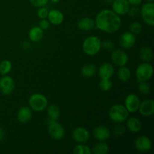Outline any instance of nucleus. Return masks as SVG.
I'll return each instance as SVG.
<instances>
[{"label": "nucleus", "mask_w": 154, "mask_h": 154, "mask_svg": "<svg viewBox=\"0 0 154 154\" xmlns=\"http://www.w3.org/2000/svg\"><path fill=\"white\" fill-rule=\"evenodd\" d=\"M95 26L100 31L111 34L118 31L121 26V19L114 11L103 9L96 15Z\"/></svg>", "instance_id": "1"}, {"label": "nucleus", "mask_w": 154, "mask_h": 154, "mask_svg": "<svg viewBox=\"0 0 154 154\" xmlns=\"http://www.w3.org/2000/svg\"><path fill=\"white\" fill-rule=\"evenodd\" d=\"M82 48L84 52L88 56H95L102 48V42L97 36L91 35L86 38L83 42Z\"/></svg>", "instance_id": "2"}, {"label": "nucleus", "mask_w": 154, "mask_h": 154, "mask_svg": "<svg viewBox=\"0 0 154 154\" xmlns=\"http://www.w3.org/2000/svg\"><path fill=\"white\" fill-rule=\"evenodd\" d=\"M129 111H127L124 105H114L111 107L108 111L109 118L113 122L117 123H123L129 117Z\"/></svg>", "instance_id": "3"}, {"label": "nucleus", "mask_w": 154, "mask_h": 154, "mask_svg": "<svg viewBox=\"0 0 154 154\" xmlns=\"http://www.w3.org/2000/svg\"><path fill=\"white\" fill-rule=\"evenodd\" d=\"M29 105L34 111L41 112L45 111L48 107V99L42 93H34L29 99Z\"/></svg>", "instance_id": "4"}, {"label": "nucleus", "mask_w": 154, "mask_h": 154, "mask_svg": "<svg viewBox=\"0 0 154 154\" xmlns=\"http://www.w3.org/2000/svg\"><path fill=\"white\" fill-rule=\"evenodd\" d=\"M48 132L51 138L54 140H61L64 138L65 129L57 120L49 119L48 120Z\"/></svg>", "instance_id": "5"}, {"label": "nucleus", "mask_w": 154, "mask_h": 154, "mask_svg": "<svg viewBox=\"0 0 154 154\" xmlns=\"http://www.w3.org/2000/svg\"><path fill=\"white\" fill-rule=\"evenodd\" d=\"M135 73L138 82L148 81L153 75V66L149 64V63H141L137 67Z\"/></svg>", "instance_id": "6"}, {"label": "nucleus", "mask_w": 154, "mask_h": 154, "mask_svg": "<svg viewBox=\"0 0 154 154\" xmlns=\"http://www.w3.org/2000/svg\"><path fill=\"white\" fill-rule=\"evenodd\" d=\"M141 17L147 25L153 26L154 25V4L147 2L144 4L140 10Z\"/></svg>", "instance_id": "7"}, {"label": "nucleus", "mask_w": 154, "mask_h": 154, "mask_svg": "<svg viewBox=\"0 0 154 154\" xmlns=\"http://www.w3.org/2000/svg\"><path fill=\"white\" fill-rule=\"evenodd\" d=\"M15 89V82L13 78L8 75H3L0 78V90L5 96L11 94Z\"/></svg>", "instance_id": "8"}, {"label": "nucleus", "mask_w": 154, "mask_h": 154, "mask_svg": "<svg viewBox=\"0 0 154 154\" xmlns=\"http://www.w3.org/2000/svg\"><path fill=\"white\" fill-rule=\"evenodd\" d=\"M111 59L112 63L117 66H124L129 62L127 54L122 50H115L111 53Z\"/></svg>", "instance_id": "9"}, {"label": "nucleus", "mask_w": 154, "mask_h": 154, "mask_svg": "<svg viewBox=\"0 0 154 154\" xmlns=\"http://www.w3.org/2000/svg\"><path fill=\"white\" fill-rule=\"evenodd\" d=\"M72 138L78 144H84L90 139V132L86 128L76 127L72 132Z\"/></svg>", "instance_id": "10"}, {"label": "nucleus", "mask_w": 154, "mask_h": 154, "mask_svg": "<svg viewBox=\"0 0 154 154\" xmlns=\"http://www.w3.org/2000/svg\"><path fill=\"white\" fill-rule=\"evenodd\" d=\"M140 103H141V102H140L138 96H137L135 94H133V93H131L126 97L124 106L129 111V113H135L138 110Z\"/></svg>", "instance_id": "11"}, {"label": "nucleus", "mask_w": 154, "mask_h": 154, "mask_svg": "<svg viewBox=\"0 0 154 154\" xmlns=\"http://www.w3.org/2000/svg\"><path fill=\"white\" fill-rule=\"evenodd\" d=\"M134 145L136 150L138 151L145 153L149 151L152 148V141L147 136H140L136 138L134 142Z\"/></svg>", "instance_id": "12"}, {"label": "nucleus", "mask_w": 154, "mask_h": 154, "mask_svg": "<svg viewBox=\"0 0 154 154\" xmlns=\"http://www.w3.org/2000/svg\"><path fill=\"white\" fill-rule=\"evenodd\" d=\"M136 43V37L130 32H125L120 36V45L124 49L132 48Z\"/></svg>", "instance_id": "13"}, {"label": "nucleus", "mask_w": 154, "mask_h": 154, "mask_svg": "<svg viewBox=\"0 0 154 154\" xmlns=\"http://www.w3.org/2000/svg\"><path fill=\"white\" fill-rule=\"evenodd\" d=\"M111 5L112 11H114L118 15L126 14L130 8V5L127 0H114Z\"/></svg>", "instance_id": "14"}, {"label": "nucleus", "mask_w": 154, "mask_h": 154, "mask_svg": "<svg viewBox=\"0 0 154 154\" xmlns=\"http://www.w3.org/2000/svg\"><path fill=\"white\" fill-rule=\"evenodd\" d=\"M138 111L144 117H150L154 114V102L153 99H146L140 103Z\"/></svg>", "instance_id": "15"}, {"label": "nucleus", "mask_w": 154, "mask_h": 154, "mask_svg": "<svg viewBox=\"0 0 154 154\" xmlns=\"http://www.w3.org/2000/svg\"><path fill=\"white\" fill-rule=\"evenodd\" d=\"M93 136L99 141H105L111 137V131L105 126H99L93 130Z\"/></svg>", "instance_id": "16"}, {"label": "nucleus", "mask_w": 154, "mask_h": 154, "mask_svg": "<svg viewBox=\"0 0 154 154\" xmlns=\"http://www.w3.org/2000/svg\"><path fill=\"white\" fill-rule=\"evenodd\" d=\"M114 73V68L112 64L108 63L101 65L98 69V75L101 79H110Z\"/></svg>", "instance_id": "17"}, {"label": "nucleus", "mask_w": 154, "mask_h": 154, "mask_svg": "<svg viewBox=\"0 0 154 154\" xmlns=\"http://www.w3.org/2000/svg\"><path fill=\"white\" fill-rule=\"evenodd\" d=\"M48 18L50 23L55 26L60 25L64 21V15H63V12L57 9H52V10L49 11Z\"/></svg>", "instance_id": "18"}, {"label": "nucleus", "mask_w": 154, "mask_h": 154, "mask_svg": "<svg viewBox=\"0 0 154 154\" xmlns=\"http://www.w3.org/2000/svg\"><path fill=\"white\" fill-rule=\"evenodd\" d=\"M17 120L20 123H26L32 117V111L29 107L23 106L21 107L17 111Z\"/></svg>", "instance_id": "19"}, {"label": "nucleus", "mask_w": 154, "mask_h": 154, "mask_svg": "<svg viewBox=\"0 0 154 154\" xmlns=\"http://www.w3.org/2000/svg\"><path fill=\"white\" fill-rule=\"evenodd\" d=\"M78 28L82 31H90L94 28L95 20L90 17H84L78 21Z\"/></svg>", "instance_id": "20"}, {"label": "nucleus", "mask_w": 154, "mask_h": 154, "mask_svg": "<svg viewBox=\"0 0 154 154\" xmlns=\"http://www.w3.org/2000/svg\"><path fill=\"white\" fill-rule=\"evenodd\" d=\"M141 126H142V125H141V121L138 118H136V117H132L127 120L126 127L131 132L138 133V132L141 131Z\"/></svg>", "instance_id": "21"}, {"label": "nucleus", "mask_w": 154, "mask_h": 154, "mask_svg": "<svg viewBox=\"0 0 154 154\" xmlns=\"http://www.w3.org/2000/svg\"><path fill=\"white\" fill-rule=\"evenodd\" d=\"M44 36V30L39 26H34L29 32V38L34 42H38L42 39Z\"/></svg>", "instance_id": "22"}, {"label": "nucleus", "mask_w": 154, "mask_h": 154, "mask_svg": "<svg viewBox=\"0 0 154 154\" xmlns=\"http://www.w3.org/2000/svg\"><path fill=\"white\" fill-rule=\"evenodd\" d=\"M97 72L96 66L93 63L84 65L81 69V75L84 78H90L94 76Z\"/></svg>", "instance_id": "23"}, {"label": "nucleus", "mask_w": 154, "mask_h": 154, "mask_svg": "<svg viewBox=\"0 0 154 154\" xmlns=\"http://www.w3.org/2000/svg\"><path fill=\"white\" fill-rule=\"evenodd\" d=\"M139 57L144 63H149L153 60V53L151 48L148 46H144L141 48L139 52Z\"/></svg>", "instance_id": "24"}, {"label": "nucleus", "mask_w": 154, "mask_h": 154, "mask_svg": "<svg viewBox=\"0 0 154 154\" xmlns=\"http://www.w3.org/2000/svg\"><path fill=\"white\" fill-rule=\"evenodd\" d=\"M92 153L94 154H106L109 151V147L108 144L104 141H100L98 144H95L91 150Z\"/></svg>", "instance_id": "25"}, {"label": "nucleus", "mask_w": 154, "mask_h": 154, "mask_svg": "<svg viewBox=\"0 0 154 154\" xmlns=\"http://www.w3.org/2000/svg\"><path fill=\"white\" fill-rule=\"evenodd\" d=\"M48 109H47V112H48V115L49 119L53 120H57L60 117V110L57 105H51L48 106Z\"/></svg>", "instance_id": "26"}, {"label": "nucleus", "mask_w": 154, "mask_h": 154, "mask_svg": "<svg viewBox=\"0 0 154 154\" xmlns=\"http://www.w3.org/2000/svg\"><path fill=\"white\" fill-rule=\"evenodd\" d=\"M117 76L118 78L123 82H127L131 78V71L130 69L126 66H121L119 69L118 72H117Z\"/></svg>", "instance_id": "27"}, {"label": "nucleus", "mask_w": 154, "mask_h": 154, "mask_svg": "<svg viewBox=\"0 0 154 154\" xmlns=\"http://www.w3.org/2000/svg\"><path fill=\"white\" fill-rule=\"evenodd\" d=\"M12 69V64L10 60H5L0 63V74L2 75H7Z\"/></svg>", "instance_id": "28"}, {"label": "nucleus", "mask_w": 154, "mask_h": 154, "mask_svg": "<svg viewBox=\"0 0 154 154\" xmlns=\"http://www.w3.org/2000/svg\"><path fill=\"white\" fill-rule=\"evenodd\" d=\"M73 153L75 154H92V151L89 146L84 144H78L74 148Z\"/></svg>", "instance_id": "29"}, {"label": "nucleus", "mask_w": 154, "mask_h": 154, "mask_svg": "<svg viewBox=\"0 0 154 154\" xmlns=\"http://www.w3.org/2000/svg\"><path fill=\"white\" fill-rule=\"evenodd\" d=\"M141 31H142V25L141 24V23L138 22V21L132 23L129 26V32L135 35L140 34Z\"/></svg>", "instance_id": "30"}, {"label": "nucleus", "mask_w": 154, "mask_h": 154, "mask_svg": "<svg viewBox=\"0 0 154 154\" xmlns=\"http://www.w3.org/2000/svg\"><path fill=\"white\" fill-rule=\"evenodd\" d=\"M99 87L102 91H109L112 87V81L110 79H101L99 82Z\"/></svg>", "instance_id": "31"}, {"label": "nucleus", "mask_w": 154, "mask_h": 154, "mask_svg": "<svg viewBox=\"0 0 154 154\" xmlns=\"http://www.w3.org/2000/svg\"><path fill=\"white\" fill-rule=\"evenodd\" d=\"M138 90L143 95H148L150 92V87L147 81H141L138 84Z\"/></svg>", "instance_id": "32"}, {"label": "nucleus", "mask_w": 154, "mask_h": 154, "mask_svg": "<svg viewBox=\"0 0 154 154\" xmlns=\"http://www.w3.org/2000/svg\"><path fill=\"white\" fill-rule=\"evenodd\" d=\"M126 127H125L123 125L120 124H117L115 126V127L114 128V130H113V134L114 135V136L116 137H120L122 135H123L126 132Z\"/></svg>", "instance_id": "33"}, {"label": "nucleus", "mask_w": 154, "mask_h": 154, "mask_svg": "<svg viewBox=\"0 0 154 154\" xmlns=\"http://www.w3.org/2000/svg\"><path fill=\"white\" fill-rule=\"evenodd\" d=\"M48 12H49L48 9L45 8V6H43V7L39 8L37 11V15L40 19H46L48 17Z\"/></svg>", "instance_id": "34"}, {"label": "nucleus", "mask_w": 154, "mask_h": 154, "mask_svg": "<svg viewBox=\"0 0 154 154\" xmlns=\"http://www.w3.org/2000/svg\"><path fill=\"white\" fill-rule=\"evenodd\" d=\"M30 3L33 6L37 8L43 7V6H45L48 2H49V0H29Z\"/></svg>", "instance_id": "35"}, {"label": "nucleus", "mask_w": 154, "mask_h": 154, "mask_svg": "<svg viewBox=\"0 0 154 154\" xmlns=\"http://www.w3.org/2000/svg\"><path fill=\"white\" fill-rule=\"evenodd\" d=\"M102 48L107 50V51H112V49H114V45L112 42H111L109 40H107L102 42Z\"/></svg>", "instance_id": "36"}, {"label": "nucleus", "mask_w": 154, "mask_h": 154, "mask_svg": "<svg viewBox=\"0 0 154 154\" xmlns=\"http://www.w3.org/2000/svg\"><path fill=\"white\" fill-rule=\"evenodd\" d=\"M50 26H51V23H50V22L48 21V20L47 19H42V20L39 22L38 24V26L40 27L42 30L48 29Z\"/></svg>", "instance_id": "37"}, {"label": "nucleus", "mask_w": 154, "mask_h": 154, "mask_svg": "<svg viewBox=\"0 0 154 154\" xmlns=\"http://www.w3.org/2000/svg\"><path fill=\"white\" fill-rule=\"evenodd\" d=\"M140 13V10L137 8V6H133L132 8H130L128 11L129 16L131 17H135L136 15H138Z\"/></svg>", "instance_id": "38"}, {"label": "nucleus", "mask_w": 154, "mask_h": 154, "mask_svg": "<svg viewBox=\"0 0 154 154\" xmlns=\"http://www.w3.org/2000/svg\"><path fill=\"white\" fill-rule=\"evenodd\" d=\"M127 1L129 5L132 6H138L142 2V0H127Z\"/></svg>", "instance_id": "39"}, {"label": "nucleus", "mask_w": 154, "mask_h": 154, "mask_svg": "<svg viewBox=\"0 0 154 154\" xmlns=\"http://www.w3.org/2000/svg\"><path fill=\"white\" fill-rule=\"evenodd\" d=\"M23 44H24V45H23V48L24 49H28V48H29L30 44L28 42H24Z\"/></svg>", "instance_id": "40"}, {"label": "nucleus", "mask_w": 154, "mask_h": 154, "mask_svg": "<svg viewBox=\"0 0 154 154\" xmlns=\"http://www.w3.org/2000/svg\"><path fill=\"white\" fill-rule=\"evenodd\" d=\"M4 136H5L4 130H3V129H2V128H0V141L3 139V138H4Z\"/></svg>", "instance_id": "41"}, {"label": "nucleus", "mask_w": 154, "mask_h": 154, "mask_svg": "<svg viewBox=\"0 0 154 154\" xmlns=\"http://www.w3.org/2000/svg\"><path fill=\"white\" fill-rule=\"evenodd\" d=\"M105 3L107 4H112V2H114V0H103Z\"/></svg>", "instance_id": "42"}, {"label": "nucleus", "mask_w": 154, "mask_h": 154, "mask_svg": "<svg viewBox=\"0 0 154 154\" xmlns=\"http://www.w3.org/2000/svg\"><path fill=\"white\" fill-rule=\"evenodd\" d=\"M49 1H51V2L54 3V4H57V3L60 2V0H49Z\"/></svg>", "instance_id": "43"}, {"label": "nucleus", "mask_w": 154, "mask_h": 154, "mask_svg": "<svg viewBox=\"0 0 154 154\" xmlns=\"http://www.w3.org/2000/svg\"><path fill=\"white\" fill-rule=\"evenodd\" d=\"M146 1H147V2H153L154 0H146Z\"/></svg>", "instance_id": "44"}]
</instances>
